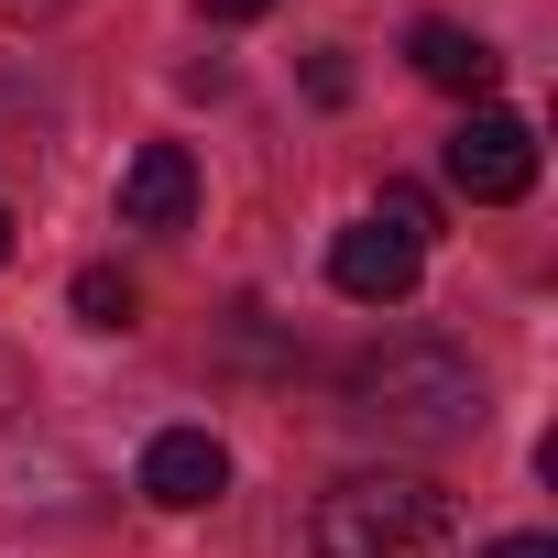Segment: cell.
Segmentation results:
<instances>
[{
	"mask_svg": "<svg viewBox=\"0 0 558 558\" xmlns=\"http://www.w3.org/2000/svg\"><path fill=\"white\" fill-rule=\"evenodd\" d=\"M416 77L449 88V99H482V88L504 77V56H493L482 34H460V23H416Z\"/></svg>",
	"mask_w": 558,
	"mask_h": 558,
	"instance_id": "7",
	"label": "cell"
},
{
	"mask_svg": "<svg viewBox=\"0 0 558 558\" xmlns=\"http://www.w3.org/2000/svg\"><path fill=\"white\" fill-rule=\"evenodd\" d=\"M449 186H460V197H482V208H514V197L536 186V121H514V110L471 99V121L449 132Z\"/></svg>",
	"mask_w": 558,
	"mask_h": 558,
	"instance_id": "3",
	"label": "cell"
},
{
	"mask_svg": "<svg viewBox=\"0 0 558 558\" xmlns=\"http://www.w3.org/2000/svg\"><path fill=\"white\" fill-rule=\"evenodd\" d=\"M0 263H12V208H0Z\"/></svg>",
	"mask_w": 558,
	"mask_h": 558,
	"instance_id": "12",
	"label": "cell"
},
{
	"mask_svg": "<svg viewBox=\"0 0 558 558\" xmlns=\"http://www.w3.org/2000/svg\"><path fill=\"white\" fill-rule=\"evenodd\" d=\"M197 219V165L186 143H143L121 165V230H186Z\"/></svg>",
	"mask_w": 558,
	"mask_h": 558,
	"instance_id": "6",
	"label": "cell"
},
{
	"mask_svg": "<svg viewBox=\"0 0 558 558\" xmlns=\"http://www.w3.org/2000/svg\"><path fill=\"white\" fill-rule=\"evenodd\" d=\"M416 241L405 230H384V219H351L340 241H329V286L351 296V307H395V296H416Z\"/></svg>",
	"mask_w": 558,
	"mask_h": 558,
	"instance_id": "4",
	"label": "cell"
},
{
	"mask_svg": "<svg viewBox=\"0 0 558 558\" xmlns=\"http://www.w3.org/2000/svg\"><path fill=\"white\" fill-rule=\"evenodd\" d=\"M274 0H208V23H263Z\"/></svg>",
	"mask_w": 558,
	"mask_h": 558,
	"instance_id": "10",
	"label": "cell"
},
{
	"mask_svg": "<svg viewBox=\"0 0 558 558\" xmlns=\"http://www.w3.org/2000/svg\"><path fill=\"white\" fill-rule=\"evenodd\" d=\"M482 558H558V547H547V536H493Z\"/></svg>",
	"mask_w": 558,
	"mask_h": 558,
	"instance_id": "9",
	"label": "cell"
},
{
	"mask_svg": "<svg viewBox=\"0 0 558 558\" xmlns=\"http://www.w3.org/2000/svg\"><path fill=\"white\" fill-rule=\"evenodd\" d=\"M318 558H460V514L416 471H351L318 504Z\"/></svg>",
	"mask_w": 558,
	"mask_h": 558,
	"instance_id": "2",
	"label": "cell"
},
{
	"mask_svg": "<svg viewBox=\"0 0 558 558\" xmlns=\"http://www.w3.org/2000/svg\"><path fill=\"white\" fill-rule=\"evenodd\" d=\"M351 416L384 427V438H405V449H460V438H482L493 405H482L471 351H449V340H395V351L351 362Z\"/></svg>",
	"mask_w": 558,
	"mask_h": 558,
	"instance_id": "1",
	"label": "cell"
},
{
	"mask_svg": "<svg viewBox=\"0 0 558 558\" xmlns=\"http://www.w3.org/2000/svg\"><path fill=\"white\" fill-rule=\"evenodd\" d=\"M0 12H12V23H45V12H66V0H0Z\"/></svg>",
	"mask_w": 558,
	"mask_h": 558,
	"instance_id": "11",
	"label": "cell"
},
{
	"mask_svg": "<svg viewBox=\"0 0 558 558\" xmlns=\"http://www.w3.org/2000/svg\"><path fill=\"white\" fill-rule=\"evenodd\" d=\"M77 318H88V329H132V286H121L110 263H88V274H77Z\"/></svg>",
	"mask_w": 558,
	"mask_h": 558,
	"instance_id": "8",
	"label": "cell"
},
{
	"mask_svg": "<svg viewBox=\"0 0 558 558\" xmlns=\"http://www.w3.org/2000/svg\"><path fill=\"white\" fill-rule=\"evenodd\" d=\"M219 493H230V449H219L208 427H165V438L143 449V504L197 514V504H219Z\"/></svg>",
	"mask_w": 558,
	"mask_h": 558,
	"instance_id": "5",
	"label": "cell"
}]
</instances>
